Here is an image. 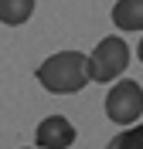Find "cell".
<instances>
[{
  "label": "cell",
  "instance_id": "3957f363",
  "mask_svg": "<svg viewBox=\"0 0 143 149\" xmlns=\"http://www.w3.org/2000/svg\"><path fill=\"white\" fill-rule=\"evenodd\" d=\"M106 115L113 125H123V129L136 125V119L143 115V88L130 78H119L106 95Z\"/></svg>",
  "mask_w": 143,
  "mask_h": 149
},
{
  "label": "cell",
  "instance_id": "8992f818",
  "mask_svg": "<svg viewBox=\"0 0 143 149\" xmlns=\"http://www.w3.org/2000/svg\"><path fill=\"white\" fill-rule=\"evenodd\" d=\"M31 14H34V0H0V24L7 27L27 24Z\"/></svg>",
  "mask_w": 143,
  "mask_h": 149
},
{
  "label": "cell",
  "instance_id": "52a82bcc",
  "mask_svg": "<svg viewBox=\"0 0 143 149\" xmlns=\"http://www.w3.org/2000/svg\"><path fill=\"white\" fill-rule=\"evenodd\" d=\"M106 149H143V125H130V129L116 132L106 142Z\"/></svg>",
  "mask_w": 143,
  "mask_h": 149
},
{
  "label": "cell",
  "instance_id": "7a4b0ae2",
  "mask_svg": "<svg viewBox=\"0 0 143 149\" xmlns=\"http://www.w3.org/2000/svg\"><path fill=\"white\" fill-rule=\"evenodd\" d=\"M85 61H89V81L109 85V81H116L126 71V65H130V47H126V41L119 34H109V37H102L92 47V54H85Z\"/></svg>",
  "mask_w": 143,
  "mask_h": 149
},
{
  "label": "cell",
  "instance_id": "ba28073f",
  "mask_svg": "<svg viewBox=\"0 0 143 149\" xmlns=\"http://www.w3.org/2000/svg\"><path fill=\"white\" fill-rule=\"evenodd\" d=\"M136 54H140V61H143V37H140V44H136Z\"/></svg>",
  "mask_w": 143,
  "mask_h": 149
},
{
  "label": "cell",
  "instance_id": "6da1fadb",
  "mask_svg": "<svg viewBox=\"0 0 143 149\" xmlns=\"http://www.w3.org/2000/svg\"><path fill=\"white\" fill-rule=\"evenodd\" d=\"M34 78L51 95H75L89 85V61L82 51H55L38 65Z\"/></svg>",
  "mask_w": 143,
  "mask_h": 149
},
{
  "label": "cell",
  "instance_id": "277c9868",
  "mask_svg": "<svg viewBox=\"0 0 143 149\" xmlns=\"http://www.w3.org/2000/svg\"><path fill=\"white\" fill-rule=\"evenodd\" d=\"M75 142V125L65 115H48L34 129V149H68Z\"/></svg>",
  "mask_w": 143,
  "mask_h": 149
},
{
  "label": "cell",
  "instance_id": "9c48e42d",
  "mask_svg": "<svg viewBox=\"0 0 143 149\" xmlns=\"http://www.w3.org/2000/svg\"><path fill=\"white\" fill-rule=\"evenodd\" d=\"M24 149H34V146H24Z\"/></svg>",
  "mask_w": 143,
  "mask_h": 149
},
{
  "label": "cell",
  "instance_id": "5b68a950",
  "mask_svg": "<svg viewBox=\"0 0 143 149\" xmlns=\"http://www.w3.org/2000/svg\"><path fill=\"white\" fill-rule=\"evenodd\" d=\"M113 24L119 31H143V0H116Z\"/></svg>",
  "mask_w": 143,
  "mask_h": 149
}]
</instances>
